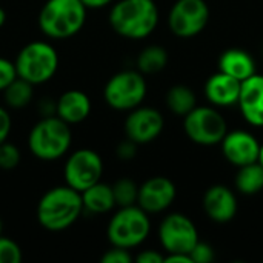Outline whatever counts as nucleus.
Returning <instances> with one entry per match:
<instances>
[{"label": "nucleus", "mask_w": 263, "mask_h": 263, "mask_svg": "<svg viewBox=\"0 0 263 263\" xmlns=\"http://www.w3.org/2000/svg\"><path fill=\"white\" fill-rule=\"evenodd\" d=\"M102 263H131L133 262V256L129 254V250L120 248V247H114L109 248L108 251H105V254L100 259Z\"/></svg>", "instance_id": "nucleus-29"}, {"label": "nucleus", "mask_w": 263, "mask_h": 263, "mask_svg": "<svg viewBox=\"0 0 263 263\" xmlns=\"http://www.w3.org/2000/svg\"><path fill=\"white\" fill-rule=\"evenodd\" d=\"M72 133L66 122L55 114L39 120L28 137V146L32 156L40 160H57L65 156L71 146Z\"/></svg>", "instance_id": "nucleus-4"}, {"label": "nucleus", "mask_w": 263, "mask_h": 263, "mask_svg": "<svg viewBox=\"0 0 263 263\" xmlns=\"http://www.w3.org/2000/svg\"><path fill=\"white\" fill-rule=\"evenodd\" d=\"M237 105L250 125L263 126V76L253 74L240 83Z\"/></svg>", "instance_id": "nucleus-15"}, {"label": "nucleus", "mask_w": 263, "mask_h": 263, "mask_svg": "<svg viewBox=\"0 0 263 263\" xmlns=\"http://www.w3.org/2000/svg\"><path fill=\"white\" fill-rule=\"evenodd\" d=\"M210 20V8L205 0H177L168 15L173 34L190 39L200 34Z\"/></svg>", "instance_id": "nucleus-10"}, {"label": "nucleus", "mask_w": 263, "mask_h": 263, "mask_svg": "<svg viewBox=\"0 0 263 263\" xmlns=\"http://www.w3.org/2000/svg\"><path fill=\"white\" fill-rule=\"evenodd\" d=\"M17 77L32 85H42L51 80L59 68V55L52 45L46 42H29L15 57Z\"/></svg>", "instance_id": "nucleus-6"}, {"label": "nucleus", "mask_w": 263, "mask_h": 263, "mask_svg": "<svg viewBox=\"0 0 263 263\" xmlns=\"http://www.w3.org/2000/svg\"><path fill=\"white\" fill-rule=\"evenodd\" d=\"M15 79H17V71L14 62L0 57V91H3Z\"/></svg>", "instance_id": "nucleus-30"}, {"label": "nucleus", "mask_w": 263, "mask_h": 263, "mask_svg": "<svg viewBox=\"0 0 263 263\" xmlns=\"http://www.w3.org/2000/svg\"><path fill=\"white\" fill-rule=\"evenodd\" d=\"M112 29L126 39H145L159 23V9L154 0H120L109 12Z\"/></svg>", "instance_id": "nucleus-2"}, {"label": "nucleus", "mask_w": 263, "mask_h": 263, "mask_svg": "<svg viewBox=\"0 0 263 263\" xmlns=\"http://www.w3.org/2000/svg\"><path fill=\"white\" fill-rule=\"evenodd\" d=\"M163 116L149 106H137L131 109L125 120V134L137 145H145L156 140L163 131Z\"/></svg>", "instance_id": "nucleus-12"}, {"label": "nucleus", "mask_w": 263, "mask_h": 263, "mask_svg": "<svg viewBox=\"0 0 263 263\" xmlns=\"http://www.w3.org/2000/svg\"><path fill=\"white\" fill-rule=\"evenodd\" d=\"M32 86H34L32 83H29L20 77L12 80L3 89L5 102L8 103V106L14 108V109H20V108H25L26 105H29V102L32 100Z\"/></svg>", "instance_id": "nucleus-24"}, {"label": "nucleus", "mask_w": 263, "mask_h": 263, "mask_svg": "<svg viewBox=\"0 0 263 263\" xmlns=\"http://www.w3.org/2000/svg\"><path fill=\"white\" fill-rule=\"evenodd\" d=\"M146 82L140 71H120L105 85V102L117 111H131L145 100Z\"/></svg>", "instance_id": "nucleus-7"}, {"label": "nucleus", "mask_w": 263, "mask_h": 263, "mask_svg": "<svg viewBox=\"0 0 263 263\" xmlns=\"http://www.w3.org/2000/svg\"><path fill=\"white\" fill-rule=\"evenodd\" d=\"M80 196H82L83 211H88L91 214H105L116 206L112 186L103 182L94 183L92 186L82 191Z\"/></svg>", "instance_id": "nucleus-20"}, {"label": "nucleus", "mask_w": 263, "mask_h": 263, "mask_svg": "<svg viewBox=\"0 0 263 263\" xmlns=\"http://www.w3.org/2000/svg\"><path fill=\"white\" fill-rule=\"evenodd\" d=\"M83 213L82 196L74 188L55 186L46 191L37 205L39 223L52 233L68 230Z\"/></svg>", "instance_id": "nucleus-1"}, {"label": "nucleus", "mask_w": 263, "mask_h": 263, "mask_svg": "<svg viewBox=\"0 0 263 263\" xmlns=\"http://www.w3.org/2000/svg\"><path fill=\"white\" fill-rule=\"evenodd\" d=\"M91 112L89 97L79 89L65 91L55 102V116L68 125H76L88 119Z\"/></svg>", "instance_id": "nucleus-18"}, {"label": "nucleus", "mask_w": 263, "mask_h": 263, "mask_svg": "<svg viewBox=\"0 0 263 263\" xmlns=\"http://www.w3.org/2000/svg\"><path fill=\"white\" fill-rule=\"evenodd\" d=\"M168 63V52L163 46L149 45L140 51L137 57V68L142 74L160 72Z\"/></svg>", "instance_id": "nucleus-23"}, {"label": "nucleus", "mask_w": 263, "mask_h": 263, "mask_svg": "<svg viewBox=\"0 0 263 263\" xmlns=\"http://www.w3.org/2000/svg\"><path fill=\"white\" fill-rule=\"evenodd\" d=\"M80 2L86 6V9H97V8H105L112 0H80Z\"/></svg>", "instance_id": "nucleus-35"}, {"label": "nucleus", "mask_w": 263, "mask_h": 263, "mask_svg": "<svg viewBox=\"0 0 263 263\" xmlns=\"http://www.w3.org/2000/svg\"><path fill=\"white\" fill-rule=\"evenodd\" d=\"M234 183L237 191L245 196L260 193L263 190V166L259 162L239 166Z\"/></svg>", "instance_id": "nucleus-21"}, {"label": "nucleus", "mask_w": 263, "mask_h": 263, "mask_svg": "<svg viewBox=\"0 0 263 263\" xmlns=\"http://www.w3.org/2000/svg\"><path fill=\"white\" fill-rule=\"evenodd\" d=\"M240 83L237 79L219 71L213 74L205 83V96L216 108H227L237 105L240 96Z\"/></svg>", "instance_id": "nucleus-17"}, {"label": "nucleus", "mask_w": 263, "mask_h": 263, "mask_svg": "<svg viewBox=\"0 0 263 263\" xmlns=\"http://www.w3.org/2000/svg\"><path fill=\"white\" fill-rule=\"evenodd\" d=\"M190 257H191L193 263H211L214 260L216 254H214V250L211 245L199 240L190 251Z\"/></svg>", "instance_id": "nucleus-28"}, {"label": "nucleus", "mask_w": 263, "mask_h": 263, "mask_svg": "<svg viewBox=\"0 0 263 263\" xmlns=\"http://www.w3.org/2000/svg\"><path fill=\"white\" fill-rule=\"evenodd\" d=\"M176 194V185L168 177L156 176L139 186L137 205L148 214L162 213L173 205Z\"/></svg>", "instance_id": "nucleus-13"}, {"label": "nucleus", "mask_w": 263, "mask_h": 263, "mask_svg": "<svg viewBox=\"0 0 263 263\" xmlns=\"http://www.w3.org/2000/svg\"><path fill=\"white\" fill-rule=\"evenodd\" d=\"M151 231L148 213L139 205L122 206L109 220L106 236L111 245L133 250L142 245Z\"/></svg>", "instance_id": "nucleus-5"}, {"label": "nucleus", "mask_w": 263, "mask_h": 263, "mask_svg": "<svg viewBox=\"0 0 263 263\" xmlns=\"http://www.w3.org/2000/svg\"><path fill=\"white\" fill-rule=\"evenodd\" d=\"M85 22L86 6L80 0H46L39 14V26L51 39L72 37Z\"/></svg>", "instance_id": "nucleus-3"}, {"label": "nucleus", "mask_w": 263, "mask_h": 263, "mask_svg": "<svg viewBox=\"0 0 263 263\" xmlns=\"http://www.w3.org/2000/svg\"><path fill=\"white\" fill-rule=\"evenodd\" d=\"M2 230H3V222H2V219H0V236H2Z\"/></svg>", "instance_id": "nucleus-38"}, {"label": "nucleus", "mask_w": 263, "mask_h": 263, "mask_svg": "<svg viewBox=\"0 0 263 263\" xmlns=\"http://www.w3.org/2000/svg\"><path fill=\"white\" fill-rule=\"evenodd\" d=\"M166 105L173 114L185 117L190 111H193L197 106V99L190 86L174 85L166 92Z\"/></svg>", "instance_id": "nucleus-22"}, {"label": "nucleus", "mask_w": 263, "mask_h": 263, "mask_svg": "<svg viewBox=\"0 0 263 263\" xmlns=\"http://www.w3.org/2000/svg\"><path fill=\"white\" fill-rule=\"evenodd\" d=\"M159 239L168 254H190L193 247L199 242V233L190 217L180 213H173L162 220L159 227Z\"/></svg>", "instance_id": "nucleus-11"}, {"label": "nucleus", "mask_w": 263, "mask_h": 263, "mask_svg": "<svg viewBox=\"0 0 263 263\" xmlns=\"http://www.w3.org/2000/svg\"><path fill=\"white\" fill-rule=\"evenodd\" d=\"M112 194L117 206H131L137 205V196H139V186L134 180L123 177L117 180L112 185Z\"/></svg>", "instance_id": "nucleus-25"}, {"label": "nucleus", "mask_w": 263, "mask_h": 263, "mask_svg": "<svg viewBox=\"0 0 263 263\" xmlns=\"http://www.w3.org/2000/svg\"><path fill=\"white\" fill-rule=\"evenodd\" d=\"M259 163L263 166V145H260V154H259Z\"/></svg>", "instance_id": "nucleus-37"}, {"label": "nucleus", "mask_w": 263, "mask_h": 263, "mask_svg": "<svg viewBox=\"0 0 263 263\" xmlns=\"http://www.w3.org/2000/svg\"><path fill=\"white\" fill-rule=\"evenodd\" d=\"M20 163V151L15 145L3 142L0 143V168L2 170H14Z\"/></svg>", "instance_id": "nucleus-27"}, {"label": "nucleus", "mask_w": 263, "mask_h": 263, "mask_svg": "<svg viewBox=\"0 0 263 263\" xmlns=\"http://www.w3.org/2000/svg\"><path fill=\"white\" fill-rule=\"evenodd\" d=\"M219 71L237 79L239 82H243L256 74V62L245 49L231 48L222 52L219 59Z\"/></svg>", "instance_id": "nucleus-19"}, {"label": "nucleus", "mask_w": 263, "mask_h": 263, "mask_svg": "<svg viewBox=\"0 0 263 263\" xmlns=\"http://www.w3.org/2000/svg\"><path fill=\"white\" fill-rule=\"evenodd\" d=\"M136 262L137 263H163L165 262V256H162L160 253L154 251V250H146L142 251L136 256Z\"/></svg>", "instance_id": "nucleus-33"}, {"label": "nucleus", "mask_w": 263, "mask_h": 263, "mask_svg": "<svg viewBox=\"0 0 263 263\" xmlns=\"http://www.w3.org/2000/svg\"><path fill=\"white\" fill-rule=\"evenodd\" d=\"M63 174L66 185L82 193L94 183L100 182L103 174L102 157L94 149H77L68 157Z\"/></svg>", "instance_id": "nucleus-9"}, {"label": "nucleus", "mask_w": 263, "mask_h": 263, "mask_svg": "<svg viewBox=\"0 0 263 263\" xmlns=\"http://www.w3.org/2000/svg\"><path fill=\"white\" fill-rule=\"evenodd\" d=\"M22 257L20 247L14 240L0 236V263H20Z\"/></svg>", "instance_id": "nucleus-26"}, {"label": "nucleus", "mask_w": 263, "mask_h": 263, "mask_svg": "<svg viewBox=\"0 0 263 263\" xmlns=\"http://www.w3.org/2000/svg\"><path fill=\"white\" fill-rule=\"evenodd\" d=\"M11 128H12V120L9 112L0 106V143L6 142L9 134H11Z\"/></svg>", "instance_id": "nucleus-32"}, {"label": "nucleus", "mask_w": 263, "mask_h": 263, "mask_svg": "<svg viewBox=\"0 0 263 263\" xmlns=\"http://www.w3.org/2000/svg\"><path fill=\"white\" fill-rule=\"evenodd\" d=\"M183 129L188 139L197 145H219L228 133L223 116L213 106H196L183 117Z\"/></svg>", "instance_id": "nucleus-8"}, {"label": "nucleus", "mask_w": 263, "mask_h": 263, "mask_svg": "<svg viewBox=\"0 0 263 263\" xmlns=\"http://www.w3.org/2000/svg\"><path fill=\"white\" fill-rule=\"evenodd\" d=\"M5 22H6V12L3 11V8H0V28L5 25Z\"/></svg>", "instance_id": "nucleus-36"}, {"label": "nucleus", "mask_w": 263, "mask_h": 263, "mask_svg": "<svg viewBox=\"0 0 263 263\" xmlns=\"http://www.w3.org/2000/svg\"><path fill=\"white\" fill-rule=\"evenodd\" d=\"M203 210L213 222L227 223L237 214V199L225 185H214L203 196Z\"/></svg>", "instance_id": "nucleus-16"}, {"label": "nucleus", "mask_w": 263, "mask_h": 263, "mask_svg": "<svg viewBox=\"0 0 263 263\" xmlns=\"http://www.w3.org/2000/svg\"><path fill=\"white\" fill-rule=\"evenodd\" d=\"M137 154V143L129 140L126 137V140L120 142L119 146H117V157L122 159V160H131L134 159Z\"/></svg>", "instance_id": "nucleus-31"}, {"label": "nucleus", "mask_w": 263, "mask_h": 263, "mask_svg": "<svg viewBox=\"0 0 263 263\" xmlns=\"http://www.w3.org/2000/svg\"><path fill=\"white\" fill-rule=\"evenodd\" d=\"M225 159L234 166L259 162L260 143L248 131H230L220 142Z\"/></svg>", "instance_id": "nucleus-14"}, {"label": "nucleus", "mask_w": 263, "mask_h": 263, "mask_svg": "<svg viewBox=\"0 0 263 263\" xmlns=\"http://www.w3.org/2000/svg\"><path fill=\"white\" fill-rule=\"evenodd\" d=\"M163 263H193L190 254H183V253H171L168 256H165V262Z\"/></svg>", "instance_id": "nucleus-34"}]
</instances>
